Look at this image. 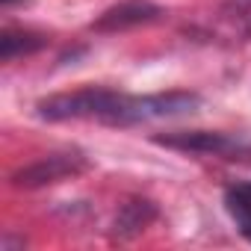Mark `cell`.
Listing matches in <instances>:
<instances>
[{"mask_svg":"<svg viewBox=\"0 0 251 251\" xmlns=\"http://www.w3.org/2000/svg\"><path fill=\"white\" fill-rule=\"evenodd\" d=\"M127 103V95L112 89H77L62 92L53 98H45L36 103V115L45 121H103V124H121V112Z\"/></svg>","mask_w":251,"mask_h":251,"instance_id":"cell-1","label":"cell"},{"mask_svg":"<svg viewBox=\"0 0 251 251\" xmlns=\"http://www.w3.org/2000/svg\"><path fill=\"white\" fill-rule=\"evenodd\" d=\"M201 106V98L192 92H169V95H145V98H130L121 112V127L139 121H160V118H177V115H192Z\"/></svg>","mask_w":251,"mask_h":251,"instance_id":"cell-2","label":"cell"},{"mask_svg":"<svg viewBox=\"0 0 251 251\" xmlns=\"http://www.w3.org/2000/svg\"><path fill=\"white\" fill-rule=\"evenodd\" d=\"M86 172V157L83 154H74V151H65V154H48L18 172H12V186L15 189H42V186H53L59 180H68V177H77Z\"/></svg>","mask_w":251,"mask_h":251,"instance_id":"cell-3","label":"cell"},{"mask_svg":"<svg viewBox=\"0 0 251 251\" xmlns=\"http://www.w3.org/2000/svg\"><path fill=\"white\" fill-rule=\"evenodd\" d=\"M160 15V6L148 3V0H127V3H118L112 9H106L98 21H92L95 33H121L139 24H151Z\"/></svg>","mask_w":251,"mask_h":251,"instance_id":"cell-4","label":"cell"},{"mask_svg":"<svg viewBox=\"0 0 251 251\" xmlns=\"http://www.w3.org/2000/svg\"><path fill=\"white\" fill-rule=\"evenodd\" d=\"M157 142H160V145H166V148L189 151V154H216V157L239 154V142L227 139L225 133H207V130H189V133H169V136H157Z\"/></svg>","mask_w":251,"mask_h":251,"instance_id":"cell-5","label":"cell"},{"mask_svg":"<svg viewBox=\"0 0 251 251\" xmlns=\"http://www.w3.org/2000/svg\"><path fill=\"white\" fill-rule=\"evenodd\" d=\"M157 219V207L145 198H130L124 201L115 213V222H112V236L115 239H133L139 236L151 222Z\"/></svg>","mask_w":251,"mask_h":251,"instance_id":"cell-6","label":"cell"},{"mask_svg":"<svg viewBox=\"0 0 251 251\" xmlns=\"http://www.w3.org/2000/svg\"><path fill=\"white\" fill-rule=\"evenodd\" d=\"M48 45L45 36L39 33H30V30H6L0 36V59L3 62H12L18 56H27V53H36Z\"/></svg>","mask_w":251,"mask_h":251,"instance_id":"cell-7","label":"cell"},{"mask_svg":"<svg viewBox=\"0 0 251 251\" xmlns=\"http://www.w3.org/2000/svg\"><path fill=\"white\" fill-rule=\"evenodd\" d=\"M225 201H227V210L233 213V219L239 222V230L251 239V183L233 186L225 195Z\"/></svg>","mask_w":251,"mask_h":251,"instance_id":"cell-8","label":"cell"},{"mask_svg":"<svg viewBox=\"0 0 251 251\" xmlns=\"http://www.w3.org/2000/svg\"><path fill=\"white\" fill-rule=\"evenodd\" d=\"M0 3H3V6H12V3H15V0H0Z\"/></svg>","mask_w":251,"mask_h":251,"instance_id":"cell-9","label":"cell"}]
</instances>
